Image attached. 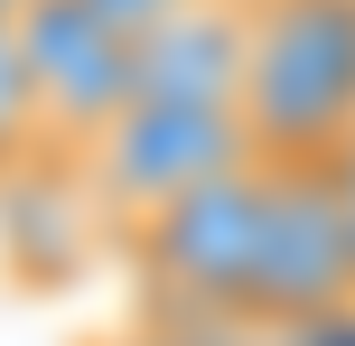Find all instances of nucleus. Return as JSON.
<instances>
[{
  "instance_id": "10",
  "label": "nucleus",
  "mask_w": 355,
  "mask_h": 346,
  "mask_svg": "<svg viewBox=\"0 0 355 346\" xmlns=\"http://www.w3.org/2000/svg\"><path fill=\"white\" fill-rule=\"evenodd\" d=\"M19 10H28V0H0V19H19Z\"/></svg>"
},
{
  "instance_id": "3",
  "label": "nucleus",
  "mask_w": 355,
  "mask_h": 346,
  "mask_svg": "<svg viewBox=\"0 0 355 346\" xmlns=\"http://www.w3.org/2000/svg\"><path fill=\"white\" fill-rule=\"evenodd\" d=\"M234 159H252L243 103H159V94H131V103L112 112V131L85 159H66V168H75V187H85L94 234L122 243L150 206H168L178 187L215 178V168H234Z\"/></svg>"
},
{
  "instance_id": "8",
  "label": "nucleus",
  "mask_w": 355,
  "mask_h": 346,
  "mask_svg": "<svg viewBox=\"0 0 355 346\" xmlns=\"http://www.w3.org/2000/svg\"><path fill=\"white\" fill-rule=\"evenodd\" d=\"M94 10H103V19H122V28L141 37V28H159L168 10H187V0H94Z\"/></svg>"
},
{
  "instance_id": "9",
  "label": "nucleus",
  "mask_w": 355,
  "mask_h": 346,
  "mask_svg": "<svg viewBox=\"0 0 355 346\" xmlns=\"http://www.w3.org/2000/svg\"><path fill=\"white\" fill-rule=\"evenodd\" d=\"M327 159H337V197H346V225H355V131L327 150Z\"/></svg>"
},
{
  "instance_id": "2",
  "label": "nucleus",
  "mask_w": 355,
  "mask_h": 346,
  "mask_svg": "<svg viewBox=\"0 0 355 346\" xmlns=\"http://www.w3.org/2000/svg\"><path fill=\"white\" fill-rule=\"evenodd\" d=\"M243 122L262 159H318L355 131V0H252Z\"/></svg>"
},
{
  "instance_id": "5",
  "label": "nucleus",
  "mask_w": 355,
  "mask_h": 346,
  "mask_svg": "<svg viewBox=\"0 0 355 346\" xmlns=\"http://www.w3.org/2000/svg\"><path fill=\"white\" fill-rule=\"evenodd\" d=\"M19 47L37 85V159H85L112 131V112L141 94V37L94 0H28Z\"/></svg>"
},
{
  "instance_id": "4",
  "label": "nucleus",
  "mask_w": 355,
  "mask_h": 346,
  "mask_svg": "<svg viewBox=\"0 0 355 346\" xmlns=\"http://www.w3.org/2000/svg\"><path fill=\"white\" fill-rule=\"evenodd\" d=\"M355 309V225L337 197V159H271V216L243 281V328H327Z\"/></svg>"
},
{
  "instance_id": "6",
  "label": "nucleus",
  "mask_w": 355,
  "mask_h": 346,
  "mask_svg": "<svg viewBox=\"0 0 355 346\" xmlns=\"http://www.w3.org/2000/svg\"><path fill=\"white\" fill-rule=\"evenodd\" d=\"M252 66V0H187L141 28V94L159 103H243Z\"/></svg>"
},
{
  "instance_id": "7",
  "label": "nucleus",
  "mask_w": 355,
  "mask_h": 346,
  "mask_svg": "<svg viewBox=\"0 0 355 346\" xmlns=\"http://www.w3.org/2000/svg\"><path fill=\"white\" fill-rule=\"evenodd\" d=\"M37 159V85H28V47L19 19H0V187Z\"/></svg>"
},
{
  "instance_id": "1",
  "label": "nucleus",
  "mask_w": 355,
  "mask_h": 346,
  "mask_svg": "<svg viewBox=\"0 0 355 346\" xmlns=\"http://www.w3.org/2000/svg\"><path fill=\"white\" fill-rule=\"evenodd\" d=\"M262 216H271V159L215 168V178L178 187L168 206H150L141 225L122 234V262L159 309H187V318H243V281H252V253H262Z\"/></svg>"
}]
</instances>
